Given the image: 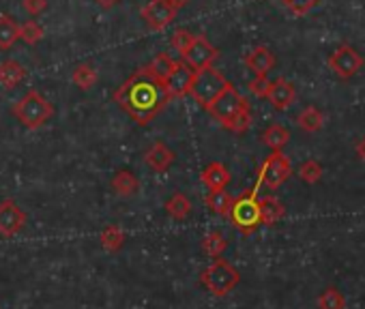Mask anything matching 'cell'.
<instances>
[{
    "mask_svg": "<svg viewBox=\"0 0 365 309\" xmlns=\"http://www.w3.org/2000/svg\"><path fill=\"white\" fill-rule=\"evenodd\" d=\"M170 93L165 82L150 69V65L140 67L131 73L114 93V101L120 110H125L138 125L146 127L163 108L170 103Z\"/></svg>",
    "mask_w": 365,
    "mask_h": 309,
    "instance_id": "cell-1",
    "label": "cell"
},
{
    "mask_svg": "<svg viewBox=\"0 0 365 309\" xmlns=\"http://www.w3.org/2000/svg\"><path fill=\"white\" fill-rule=\"evenodd\" d=\"M207 112L235 133H245L252 125L250 101L235 88V84H228L226 90L207 108Z\"/></svg>",
    "mask_w": 365,
    "mask_h": 309,
    "instance_id": "cell-2",
    "label": "cell"
},
{
    "mask_svg": "<svg viewBox=\"0 0 365 309\" xmlns=\"http://www.w3.org/2000/svg\"><path fill=\"white\" fill-rule=\"evenodd\" d=\"M52 114H54L52 103L39 90H29L14 105V116L26 129H39V127H43L52 118Z\"/></svg>",
    "mask_w": 365,
    "mask_h": 309,
    "instance_id": "cell-3",
    "label": "cell"
},
{
    "mask_svg": "<svg viewBox=\"0 0 365 309\" xmlns=\"http://www.w3.org/2000/svg\"><path fill=\"white\" fill-rule=\"evenodd\" d=\"M200 281L202 286L213 294V296H226L230 294L239 281H241V273L224 258H215V262L202 271L200 275Z\"/></svg>",
    "mask_w": 365,
    "mask_h": 309,
    "instance_id": "cell-4",
    "label": "cell"
},
{
    "mask_svg": "<svg viewBox=\"0 0 365 309\" xmlns=\"http://www.w3.org/2000/svg\"><path fill=\"white\" fill-rule=\"evenodd\" d=\"M230 82L213 67H207L202 71H196L194 75V82H192V88H190V95L194 97L196 103H200L205 110L226 90Z\"/></svg>",
    "mask_w": 365,
    "mask_h": 309,
    "instance_id": "cell-5",
    "label": "cell"
},
{
    "mask_svg": "<svg viewBox=\"0 0 365 309\" xmlns=\"http://www.w3.org/2000/svg\"><path fill=\"white\" fill-rule=\"evenodd\" d=\"M232 226L243 234H254L260 226V206H258V189H252L250 194L237 198L230 209Z\"/></svg>",
    "mask_w": 365,
    "mask_h": 309,
    "instance_id": "cell-6",
    "label": "cell"
},
{
    "mask_svg": "<svg viewBox=\"0 0 365 309\" xmlns=\"http://www.w3.org/2000/svg\"><path fill=\"white\" fill-rule=\"evenodd\" d=\"M292 174V166H290V159L282 150L269 154V159H264L260 172H258V183L254 189H260V185L269 187V189H277L282 187Z\"/></svg>",
    "mask_w": 365,
    "mask_h": 309,
    "instance_id": "cell-7",
    "label": "cell"
},
{
    "mask_svg": "<svg viewBox=\"0 0 365 309\" xmlns=\"http://www.w3.org/2000/svg\"><path fill=\"white\" fill-rule=\"evenodd\" d=\"M182 63L190 65L194 71H202L207 67H213V63L220 58V50L202 35H194L192 43L187 46V50L180 54Z\"/></svg>",
    "mask_w": 365,
    "mask_h": 309,
    "instance_id": "cell-8",
    "label": "cell"
},
{
    "mask_svg": "<svg viewBox=\"0 0 365 309\" xmlns=\"http://www.w3.org/2000/svg\"><path fill=\"white\" fill-rule=\"evenodd\" d=\"M329 67H331V71L337 75V78H341V80H348V78H352V75H356L361 69H363V58H361V54L352 48V46H339V48H335L333 52H331V56H329Z\"/></svg>",
    "mask_w": 365,
    "mask_h": 309,
    "instance_id": "cell-9",
    "label": "cell"
},
{
    "mask_svg": "<svg viewBox=\"0 0 365 309\" xmlns=\"http://www.w3.org/2000/svg\"><path fill=\"white\" fill-rule=\"evenodd\" d=\"M26 224H29V215L18 206L16 200L7 198L0 202V234L16 236L24 230Z\"/></svg>",
    "mask_w": 365,
    "mask_h": 309,
    "instance_id": "cell-10",
    "label": "cell"
},
{
    "mask_svg": "<svg viewBox=\"0 0 365 309\" xmlns=\"http://www.w3.org/2000/svg\"><path fill=\"white\" fill-rule=\"evenodd\" d=\"M176 9L168 3V0H148V3L142 7L140 16L144 18V22L153 28V31H163L168 24L174 22L176 18Z\"/></svg>",
    "mask_w": 365,
    "mask_h": 309,
    "instance_id": "cell-11",
    "label": "cell"
},
{
    "mask_svg": "<svg viewBox=\"0 0 365 309\" xmlns=\"http://www.w3.org/2000/svg\"><path fill=\"white\" fill-rule=\"evenodd\" d=\"M194 75H196V71L190 65H185L182 61H176L172 73L165 80V88H168L170 97H185V95H190Z\"/></svg>",
    "mask_w": 365,
    "mask_h": 309,
    "instance_id": "cell-12",
    "label": "cell"
},
{
    "mask_svg": "<svg viewBox=\"0 0 365 309\" xmlns=\"http://www.w3.org/2000/svg\"><path fill=\"white\" fill-rule=\"evenodd\" d=\"M174 159H176L174 150L168 148L163 142H153V144L146 148V152H144V164H146L153 172H157V174L165 172V170L174 164Z\"/></svg>",
    "mask_w": 365,
    "mask_h": 309,
    "instance_id": "cell-13",
    "label": "cell"
},
{
    "mask_svg": "<svg viewBox=\"0 0 365 309\" xmlns=\"http://www.w3.org/2000/svg\"><path fill=\"white\" fill-rule=\"evenodd\" d=\"M267 99H269V103H271L275 110H279V112L288 110V108L294 103V99H297L294 84H292V82H288L286 78H277V80H273V82H271V86H269Z\"/></svg>",
    "mask_w": 365,
    "mask_h": 309,
    "instance_id": "cell-14",
    "label": "cell"
},
{
    "mask_svg": "<svg viewBox=\"0 0 365 309\" xmlns=\"http://www.w3.org/2000/svg\"><path fill=\"white\" fill-rule=\"evenodd\" d=\"M243 63L247 65V69H252L256 75L262 78V75H269L271 69L275 67V56L267 46H258L243 58Z\"/></svg>",
    "mask_w": 365,
    "mask_h": 309,
    "instance_id": "cell-15",
    "label": "cell"
},
{
    "mask_svg": "<svg viewBox=\"0 0 365 309\" xmlns=\"http://www.w3.org/2000/svg\"><path fill=\"white\" fill-rule=\"evenodd\" d=\"M230 170L224 166V164H220V162H213V164H209L205 170H202V174H200V181H202V185L205 187H209L211 192H220V189H226L228 187V183H230Z\"/></svg>",
    "mask_w": 365,
    "mask_h": 309,
    "instance_id": "cell-16",
    "label": "cell"
},
{
    "mask_svg": "<svg viewBox=\"0 0 365 309\" xmlns=\"http://www.w3.org/2000/svg\"><path fill=\"white\" fill-rule=\"evenodd\" d=\"M112 189L118 198H131L138 194L140 189V181L135 179V174L127 168L118 170L114 177H112Z\"/></svg>",
    "mask_w": 365,
    "mask_h": 309,
    "instance_id": "cell-17",
    "label": "cell"
},
{
    "mask_svg": "<svg viewBox=\"0 0 365 309\" xmlns=\"http://www.w3.org/2000/svg\"><path fill=\"white\" fill-rule=\"evenodd\" d=\"M258 206H260V224H264V226H275L286 215V206L277 198H273V196L260 198Z\"/></svg>",
    "mask_w": 365,
    "mask_h": 309,
    "instance_id": "cell-18",
    "label": "cell"
},
{
    "mask_svg": "<svg viewBox=\"0 0 365 309\" xmlns=\"http://www.w3.org/2000/svg\"><path fill=\"white\" fill-rule=\"evenodd\" d=\"M24 78H26V69H24L22 63H18V61L0 63V86H5L7 90H11L20 82H24Z\"/></svg>",
    "mask_w": 365,
    "mask_h": 309,
    "instance_id": "cell-19",
    "label": "cell"
},
{
    "mask_svg": "<svg viewBox=\"0 0 365 309\" xmlns=\"http://www.w3.org/2000/svg\"><path fill=\"white\" fill-rule=\"evenodd\" d=\"M20 39V26L9 14L0 16V50H11Z\"/></svg>",
    "mask_w": 365,
    "mask_h": 309,
    "instance_id": "cell-20",
    "label": "cell"
},
{
    "mask_svg": "<svg viewBox=\"0 0 365 309\" xmlns=\"http://www.w3.org/2000/svg\"><path fill=\"white\" fill-rule=\"evenodd\" d=\"M165 213L172 219H176V221H185L190 217V213H192L190 198L185 194H174V196H170L168 202H165Z\"/></svg>",
    "mask_w": 365,
    "mask_h": 309,
    "instance_id": "cell-21",
    "label": "cell"
},
{
    "mask_svg": "<svg viewBox=\"0 0 365 309\" xmlns=\"http://www.w3.org/2000/svg\"><path fill=\"white\" fill-rule=\"evenodd\" d=\"M297 125H299L303 131H307V133H316V131H320L322 125H324V114H322L316 105H307L305 110L299 112Z\"/></svg>",
    "mask_w": 365,
    "mask_h": 309,
    "instance_id": "cell-22",
    "label": "cell"
},
{
    "mask_svg": "<svg viewBox=\"0 0 365 309\" xmlns=\"http://www.w3.org/2000/svg\"><path fill=\"white\" fill-rule=\"evenodd\" d=\"M288 140H290V131H288L284 125H279V122L269 125V127L264 129V133H262V142H264L273 152L282 150V148L288 144Z\"/></svg>",
    "mask_w": 365,
    "mask_h": 309,
    "instance_id": "cell-23",
    "label": "cell"
},
{
    "mask_svg": "<svg viewBox=\"0 0 365 309\" xmlns=\"http://www.w3.org/2000/svg\"><path fill=\"white\" fill-rule=\"evenodd\" d=\"M97 80H99V73H97V69H95L93 65H88V63L78 65V67L73 69V73H71V82H73L80 90L93 88V86L97 84Z\"/></svg>",
    "mask_w": 365,
    "mask_h": 309,
    "instance_id": "cell-24",
    "label": "cell"
},
{
    "mask_svg": "<svg viewBox=\"0 0 365 309\" xmlns=\"http://www.w3.org/2000/svg\"><path fill=\"white\" fill-rule=\"evenodd\" d=\"M205 202H207V206H209L215 215L226 217V215L230 213V209H232L235 198H232L226 189H220V192H211V194L207 196Z\"/></svg>",
    "mask_w": 365,
    "mask_h": 309,
    "instance_id": "cell-25",
    "label": "cell"
},
{
    "mask_svg": "<svg viewBox=\"0 0 365 309\" xmlns=\"http://www.w3.org/2000/svg\"><path fill=\"white\" fill-rule=\"evenodd\" d=\"M123 245H125V232H123L116 224L106 226L103 232H101V247H103L106 251L116 253V251L123 249Z\"/></svg>",
    "mask_w": 365,
    "mask_h": 309,
    "instance_id": "cell-26",
    "label": "cell"
},
{
    "mask_svg": "<svg viewBox=\"0 0 365 309\" xmlns=\"http://www.w3.org/2000/svg\"><path fill=\"white\" fill-rule=\"evenodd\" d=\"M226 247H228V241H226V236L220 230L209 232L205 236V241H202V251L207 256H211V258H220L226 251Z\"/></svg>",
    "mask_w": 365,
    "mask_h": 309,
    "instance_id": "cell-27",
    "label": "cell"
},
{
    "mask_svg": "<svg viewBox=\"0 0 365 309\" xmlns=\"http://www.w3.org/2000/svg\"><path fill=\"white\" fill-rule=\"evenodd\" d=\"M297 174H299V179H301L303 183L316 185V183L322 179V166H320L316 159H307V162H303V164L299 166Z\"/></svg>",
    "mask_w": 365,
    "mask_h": 309,
    "instance_id": "cell-28",
    "label": "cell"
},
{
    "mask_svg": "<svg viewBox=\"0 0 365 309\" xmlns=\"http://www.w3.org/2000/svg\"><path fill=\"white\" fill-rule=\"evenodd\" d=\"M318 307L320 309H346V298L337 288H327L318 296Z\"/></svg>",
    "mask_w": 365,
    "mask_h": 309,
    "instance_id": "cell-29",
    "label": "cell"
},
{
    "mask_svg": "<svg viewBox=\"0 0 365 309\" xmlns=\"http://www.w3.org/2000/svg\"><path fill=\"white\" fill-rule=\"evenodd\" d=\"M20 39L29 46H37L43 39V26L37 20H26L20 26Z\"/></svg>",
    "mask_w": 365,
    "mask_h": 309,
    "instance_id": "cell-30",
    "label": "cell"
},
{
    "mask_svg": "<svg viewBox=\"0 0 365 309\" xmlns=\"http://www.w3.org/2000/svg\"><path fill=\"white\" fill-rule=\"evenodd\" d=\"M174 63H176V61H172V58L163 52V54H159V56L150 63V69H153V71H155L163 82H165V80H168V75H170V73H172V69H174Z\"/></svg>",
    "mask_w": 365,
    "mask_h": 309,
    "instance_id": "cell-31",
    "label": "cell"
},
{
    "mask_svg": "<svg viewBox=\"0 0 365 309\" xmlns=\"http://www.w3.org/2000/svg\"><path fill=\"white\" fill-rule=\"evenodd\" d=\"M192 39H194V35L190 33V31H185V28H178V31H174V35L170 37V43H172V48L176 50V52H185L187 50V46L192 43Z\"/></svg>",
    "mask_w": 365,
    "mask_h": 309,
    "instance_id": "cell-32",
    "label": "cell"
},
{
    "mask_svg": "<svg viewBox=\"0 0 365 309\" xmlns=\"http://www.w3.org/2000/svg\"><path fill=\"white\" fill-rule=\"evenodd\" d=\"M269 86H271V82H269V78L267 75H256L250 84H247V88H250V93L252 95H256V97H264L267 99V93H269Z\"/></svg>",
    "mask_w": 365,
    "mask_h": 309,
    "instance_id": "cell-33",
    "label": "cell"
},
{
    "mask_svg": "<svg viewBox=\"0 0 365 309\" xmlns=\"http://www.w3.org/2000/svg\"><path fill=\"white\" fill-rule=\"evenodd\" d=\"M22 7L29 16H39L48 9V0H22Z\"/></svg>",
    "mask_w": 365,
    "mask_h": 309,
    "instance_id": "cell-34",
    "label": "cell"
},
{
    "mask_svg": "<svg viewBox=\"0 0 365 309\" xmlns=\"http://www.w3.org/2000/svg\"><path fill=\"white\" fill-rule=\"evenodd\" d=\"M95 3H97V5H99L101 9H106V11H108V9L116 7V5L120 3V0H95Z\"/></svg>",
    "mask_w": 365,
    "mask_h": 309,
    "instance_id": "cell-35",
    "label": "cell"
},
{
    "mask_svg": "<svg viewBox=\"0 0 365 309\" xmlns=\"http://www.w3.org/2000/svg\"><path fill=\"white\" fill-rule=\"evenodd\" d=\"M354 150H356V154H359V157L365 162V135L356 142V146H354Z\"/></svg>",
    "mask_w": 365,
    "mask_h": 309,
    "instance_id": "cell-36",
    "label": "cell"
},
{
    "mask_svg": "<svg viewBox=\"0 0 365 309\" xmlns=\"http://www.w3.org/2000/svg\"><path fill=\"white\" fill-rule=\"evenodd\" d=\"M168 3L178 11V9H182V7H187V3H190V0H168Z\"/></svg>",
    "mask_w": 365,
    "mask_h": 309,
    "instance_id": "cell-37",
    "label": "cell"
}]
</instances>
